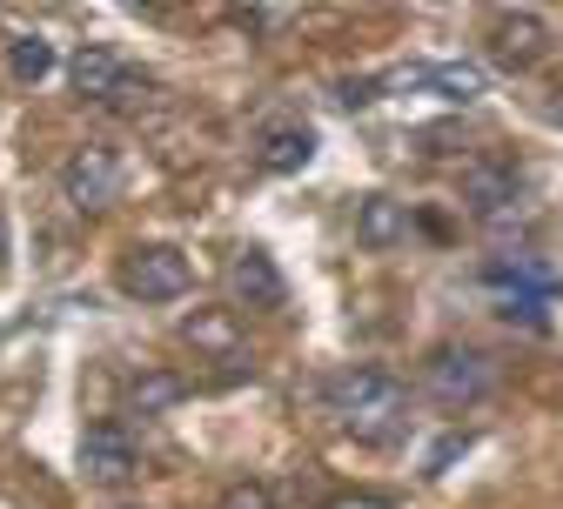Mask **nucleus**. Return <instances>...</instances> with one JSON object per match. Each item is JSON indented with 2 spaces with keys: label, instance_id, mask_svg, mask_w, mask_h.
<instances>
[{
  "label": "nucleus",
  "instance_id": "nucleus-4",
  "mask_svg": "<svg viewBox=\"0 0 563 509\" xmlns=\"http://www.w3.org/2000/svg\"><path fill=\"white\" fill-rule=\"evenodd\" d=\"M67 81H75V95L95 101V108H134L155 88L148 75H134V67L121 54H108V47H81L75 60H67Z\"/></svg>",
  "mask_w": 563,
  "mask_h": 509
},
{
  "label": "nucleus",
  "instance_id": "nucleus-7",
  "mask_svg": "<svg viewBox=\"0 0 563 509\" xmlns=\"http://www.w3.org/2000/svg\"><path fill=\"white\" fill-rule=\"evenodd\" d=\"M517 195H523V175L504 155H483V162L463 168V201L483 214V222H504V214L517 208Z\"/></svg>",
  "mask_w": 563,
  "mask_h": 509
},
{
  "label": "nucleus",
  "instance_id": "nucleus-18",
  "mask_svg": "<svg viewBox=\"0 0 563 509\" xmlns=\"http://www.w3.org/2000/svg\"><path fill=\"white\" fill-rule=\"evenodd\" d=\"M329 509H389V502H383V496H335Z\"/></svg>",
  "mask_w": 563,
  "mask_h": 509
},
{
  "label": "nucleus",
  "instance_id": "nucleus-17",
  "mask_svg": "<svg viewBox=\"0 0 563 509\" xmlns=\"http://www.w3.org/2000/svg\"><path fill=\"white\" fill-rule=\"evenodd\" d=\"M216 509H275V489L268 483H229Z\"/></svg>",
  "mask_w": 563,
  "mask_h": 509
},
{
  "label": "nucleus",
  "instance_id": "nucleus-19",
  "mask_svg": "<svg viewBox=\"0 0 563 509\" xmlns=\"http://www.w3.org/2000/svg\"><path fill=\"white\" fill-rule=\"evenodd\" d=\"M0 255H8V222H0Z\"/></svg>",
  "mask_w": 563,
  "mask_h": 509
},
{
  "label": "nucleus",
  "instance_id": "nucleus-5",
  "mask_svg": "<svg viewBox=\"0 0 563 509\" xmlns=\"http://www.w3.org/2000/svg\"><path fill=\"white\" fill-rule=\"evenodd\" d=\"M188 281H195V268H188V255L168 248V242H134L128 262H121V288H128L134 302H181Z\"/></svg>",
  "mask_w": 563,
  "mask_h": 509
},
{
  "label": "nucleus",
  "instance_id": "nucleus-16",
  "mask_svg": "<svg viewBox=\"0 0 563 509\" xmlns=\"http://www.w3.org/2000/svg\"><path fill=\"white\" fill-rule=\"evenodd\" d=\"M8 67H14V81H47L54 75V47L41 34H21L14 54H8Z\"/></svg>",
  "mask_w": 563,
  "mask_h": 509
},
{
  "label": "nucleus",
  "instance_id": "nucleus-1",
  "mask_svg": "<svg viewBox=\"0 0 563 509\" xmlns=\"http://www.w3.org/2000/svg\"><path fill=\"white\" fill-rule=\"evenodd\" d=\"M329 416L356 435V443H396L402 422H409V389L389 369H342L329 383Z\"/></svg>",
  "mask_w": 563,
  "mask_h": 509
},
{
  "label": "nucleus",
  "instance_id": "nucleus-15",
  "mask_svg": "<svg viewBox=\"0 0 563 509\" xmlns=\"http://www.w3.org/2000/svg\"><path fill=\"white\" fill-rule=\"evenodd\" d=\"M316 155V134L309 128H268V141H262V168L268 175H289V168H302Z\"/></svg>",
  "mask_w": 563,
  "mask_h": 509
},
{
  "label": "nucleus",
  "instance_id": "nucleus-13",
  "mask_svg": "<svg viewBox=\"0 0 563 509\" xmlns=\"http://www.w3.org/2000/svg\"><path fill=\"white\" fill-rule=\"evenodd\" d=\"M409 235V208L389 201V195H363L356 201V242L363 248H396Z\"/></svg>",
  "mask_w": 563,
  "mask_h": 509
},
{
  "label": "nucleus",
  "instance_id": "nucleus-8",
  "mask_svg": "<svg viewBox=\"0 0 563 509\" xmlns=\"http://www.w3.org/2000/svg\"><path fill=\"white\" fill-rule=\"evenodd\" d=\"M543 41H550V27L530 8H504L497 21H489V60H497V67H537Z\"/></svg>",
  "mask_w": 563,
  "mask_h": 509
},
{
  "label": "nucleus",
  "instance_id": "nucleus-3",
  "mask_svg": "<svg viewBox=\"0 0 563 509\" xmlns=\"http://www.w3.org/2000/svg\"><path fill=\"white\" fill-rule=\"evenodd\" d=\"M422 389H430L443 409H476L489 389H497V369H489V355L483 348H430V362H422Z\"/></svg>",
  "mask_w": 563,
  "mask_h": 509
},
{
  "label": "nucleus",
  "instance_id": "nucleus-6",
  "mask_svg": "<svg viewBox=\"0 0 563 509\" xmlns=\"http://www.w3.org/2000/svg\"><path fill=\"white\" fill-rule=\"evenodd\" d=\"M60 195L75 201L81 214H101V208H114L121 201V162H114V148H75L60 162Z\"/></svg>",
  "mask_w": 563,
  "mask_h": 509
},
{
  "label": "nucleus",
  "instance_id": "nucleus-11",
  "mask_svg": "<svg viewBox=\"0 0 563 509\" xmlns=\"http://www.w3.org/2000/svg\"><path fill=\"white\" fill-rule=\"evenodd\" d=\"M383 88H430V95L470 108V101L483 95V67H476V60H430V67H402V75H389Z\"/></svg>",
  "mask_w": 563,
  "mask_h": 509
},
{
  "label": "nucleus",
  "instance_id": "nucleus-10",
  "mask_svg": "<svg viewBox=\"0 0 563 509\" xmlns=\"http://www.w3.org/2000/svg\"><path fill=\"white\" fill-rule=\"evenodd\" d=\"M229 296L242 309H282L289 302V281H282V268L268 262V248H242L229 262Z\"/></svg>",
  "mask_w": 563,
  "mask_h": 509
},
{
  "label": "nucleus",
  "instance_id": "nucleus-12",
  "mask_svg": "<svg viewBox=\"0 0 563 509\" xmlns=\"http://www.w3.org/2000/svg\"><path fill=\"white\" fill-rule=\"evenodd\" d=\"M181 342H195L201 355H216V362H242V355H249L229 309H195V316L181 322Z\"/></svg>",
  "mask_w": 563,
  "mask_h": 509
},
{
  "label": "nucleus",
  "instance_id": "nucleus-2",
  "mask_svg": "<svg viewBox=\"0 0 563 509\" xmlns=\"http://www.w3.org/2000/svg\"><path fill=\"white\" fill-rule=\"evenodd\" d=\"M483 288L497 296L504 322L543 329L550 322V302H556V268L537 262V255H497V262H483Z\"/></svg>",
  "mask_w": 563,
  "mask_h": 509
},
{
  "label": "nucleus",
  "instance_id": "nucleus-14",
  "mask_svg": "<svg viewBox=\"0 0 563 509\" xmlns=\"http://www.w3.org/2000/svg\"><path fill=\"white\" fill-rule=\"evenodd\" d=\"M181 396H188V383L168 376V369H148V376L128 383V409H134V416H162V409H175Z\"/></svg>",
  "mask_w": 563,
  "mask_h": 509
},
{
  "label": "nucleus",
  "instance_id": "nucleus-9",
  "mask_svg": "<svg viewBox=\"0 0 563 509\" xmlns=\"http://www.w3.org/2000/svg\"><path fill=\"white\" fill-rule=\"evenodd\" d=\"M81 469H88L95 483H128V476L141 469L134 435H128L121 422H95V429L81 435Z\"/></svg>",
  "mask_w": 563,
  "mask_h": 509
}]
</instances>
